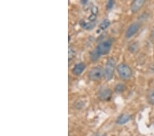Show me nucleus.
I'll list each match as a JSON object with an SVG mask.
<instances>
[{"label":"nucleus","instance_id":"f257e3e1","mask_svg":"<svg viewBox=\"0 0 154 136\" xmlns=\"http://www.w3.org/2000/svg\"><path fill=\"white\" fill-rule=\"evenodd\" d=\"M112 47V42L110 40H107L101 42L99 44L91 54V59L93 61H95L99 59L101 55L108 54L110 52Z\"/></svg>","mask_w":154,"mask_h":136},{"label":"nucleus","instance_id":"f03ea898","mask_svg":"<svg viewBox=\"0 0 154 136\" xmlns=\"http://www.w3.org/2000/svg\"><path fill=\"white\" fill-rule=\"evenodd\" d=\"M117 71L120 77L125 81L130 80L132 76V70L130 66L121 63L117 66Z\"/></svg>","mask_w":154,"mask_h":136},{"label":"nucleus","instance_id":"7ed1b4c3","mask_svg":"<svg viewBox=\"0 0 154 136\" xmlns=\"http://www.w3.org/2000/svg\"><path fill=\"white\" fill-rule=\"evenodd\" d=\"M115 69V61L113 58H110L106 64L104 69V76L106 80L110 81L113 77Z\"/></svg>","mask_w":154,"mask_h":136},{"label":"nucleus","instance_id":"20e7f679","mask_svg":"<svg viewBox=\"0 0 154 136\" xmlns=\"http://www.w3.org/2000/svg\"><path fill=\"white\" fill-rule=\"evenodd\" d=\"M103 75H104V71L102 68L101 66H97L89 71L88 77L92 81H97L100 80Z\"/></svg>","mask_w":154,"mask_h":136},{"label":"nucleus","instance_id":"39448f33","mask_svg":"<svg viewBox=\"0 0 154 136\" xmlns=\"http://www.w3.org/2000/svg\"><path fill=\"white\" fill-rule=\"evenodd\" d=\"M140 25L138 22H135V23L131 24L130 26L128 27V30L126 31L125 36L127 38H130V37L132 36L133 35L137 33L138 30L140 29Z\"/></svg>","mask_w":154,"mask_h":136},{"label":"nucleus","instance_id":"423d86ee","mask_svg":"<svg viewBox=\"0 0 154 136\" xmlns=\"http://www.w3.org/2000/svg\"><path fill=\"white\" fill-rule=\"evenodd\" d=\"M145 4V1L144 0H136L131 4V10L133 12H138L139 10L142 8L143 5Z\"/></svg>","mask_w":154,"mask_h":136},{"label":"nucleus","instance_id":"0eeeda50","mask_svg":"<svg viewBox=\"0 0 154 136\" xmlns=\"http://www.w3.org/2000/svg\"><path fill=\"white\" fill-rule=\"evenodd\" d=\"M85 64H84L83 63H79L78 64H76L73 70V73L77 76L80 75V74L83 72V71L85 70Z\"/></svg>","mask_w":154,"mask_h":136},{"label":"nucleus","instance_id":"6e6552de","mask_svg":"<svg viewBox=\"0 0 154 136\" xmlns=\"http://www.w3.org/2000/svg\"><path fill=\"white\" fill-rule=\"evenodd\" d=\"M111 95L112 91L110 90H108V89H107V90H103L100 91L99 94V98L102 100H108L111 97Z\"/></svg>","mask_w":154,"mask_h":136},{"label":"nucleus","instance_id":"1a4fd4ad","mask_svg":"<svg viewBox=\"0 0 154 136\" xmlns=\"http://www.w3.org/2000/svg\"><path fill=\"white\" fill-rule=\"evenodd\" d=\"M130 118L131 117L130 115L125 113V114L119 116L117 120H116V123L119 124V125H124V124L129 122V120H130Z\"/></svg>","mask_w":154,"mask_h":136},{"label":"nucleus","instance_id":"9d476101","mask_svg":"<svg viewBox=\"0 0 154 136\" xmlns=\"http://www.w3.org/2000/svg\"><path fill=\"white\" fill-rule=\"evenodd\" d=\"M110 21L108 20V19H104V20L100 24V25H99V28L101 30H106L109 26H110Z\"/></svg>","mask_w":154,"mask_h":136},{"label":"nucleus","instance_id":"9b49d317","mask_svg":"<svg viewBox=\"0 0 154 136\" xmlns=\"http://www.w3.org/2000/svg\"><path fill=\"white\" fill-rule=\"evenodd\" d=\"M81 26H82V28L84 29H92L94 26H95V24H94L92 22V23H86V22H84V23L81 24Z\"/></svg>","mask_w":154,"mask_h":136},{"label":"nucleus","instance_id":"f8f14e48","mask_svg":"<svg viewBox=\"0 0 154 136\" xmlns=\"http://www.w3.org/2000/svg\"><path fill=\"white\" fill-rule=\"evenodd\" d=\"M147 99H148L149 103H151V105H154V91H150V92L148 93Z\"/></svg>","mask_w":154,"mask_h":136},{"label":"nucleus","instance_id":"ddd939ff","mask_svg":"<svg viewBox=\"0 0 154 136\" xmlns=\"http://www.w3.org/2000/svg\"><path fill=\"white\" fill-rule=\"evenodd\" d=\"M75 51L73 50L71 48H69V61H71L72 59H73L74 56H75Z\"/></svg>","mask_w":154,"mask_h":136},{"label":"nucleus","instance_id":"4468645a","mask_svg":"<svg viewBox=\"0 0 154 136\" xmlns=\"http://www.w3.org/2000/svg\"><path fill=\"white\" fill-rule=\"evenodd\" d=\"M88 19L91 21H94L96 19V14L92 13L91 15L88 17Z\"/></svg>","mask_w":154,"mask_h":136},{"label":"nucleus","instance_id":"2eb2a0df","mask_svg":"<svg viewBox=\"0 0 154 136\" xmlns=\"http://www.w3.org/2000/svg\"><path fill=\"white\" fill-rule=\"evenodd\" d=\"M113 3H114V2L112 1H109L108 3V5H107V6H108V8H112V7Z\"/></svg>","mask_w":154,"mask_h":136},{"label":"nucleus","instance_id":"dca6fc26","mask_svg":"<svg viewBox=\"0 0 154 136\" xmlns=\"http://www.w3.org/2000/svg\"><path fill=\"white\" fill-rule=\"evenodd\" d=\"M151 36H152V38L154 39V27L152 30V31H151Z\"/></svg>","mask_w":154,"mask_h":136},{"label":"nucleus","instance_id":"f3484780","mask_svg":"<svg viewBox=\"0 0 154 136\" xmlns=\"http://www.w3.org/2000/svg\"><path fill=\"white\" fill-rule=\"evenodd\" d=\"M93 136H106V135H99V134H95V135H94Z\"/></svg>","mask_w":154,"mask_h":136}]
</instances>
